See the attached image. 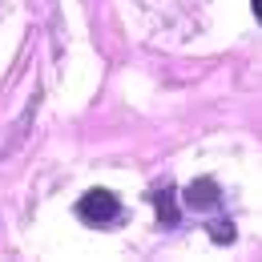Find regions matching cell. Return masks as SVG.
<instances>
[{"mask_svg": "<svg viewBox=\"0 0 262 262\" xmlns=\"http://www.w3.org/2000/svg\"><path fill=\"white\" fill-rule=\"evenodd\" d=\"M77 218L89 222V226H109L121 218V202L109 194V190H89V194L77 202Z\"/></svg>", "mask_w": 262, "mask_h": 262, "instance_id": "obj_1", "label": "cell"}, {"mask_svg": "<svg viewBox=\"0 0 262 262\" xmlns=\"http://www.w3.org/2000/svg\"><path fill=\"white\" fill-rule=\"evenodd\" d=\"M186 206H190V210H214V206H218V186H214L210 178L194 182V186L186 190Z\"/></svg>", "mask_w": 262, "mask_h": 262, "instance_id": "obj_2", "label": "cell"}, {"mask_svg": "<svg viewBox=\"0 0 262 262\" xmlns=\"http://www.w3.org/2000/svg\"><path fill=\"white\" fill-rule=\"evenodd\" d=\"M154 206H158V214H162V222L165 226H178V206H173V190L165 186V190H154Z\"/></svg>", "mask_w": 262, "mask_h": 262, "instance_id": "obj_3", "label": "cell"}]
</instances>
